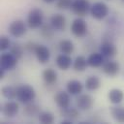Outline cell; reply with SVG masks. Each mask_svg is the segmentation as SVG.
Instances as JSON below:
<instances>
[{
  "label": "cell",
  "instance_id": "6da1fadb",
  "mask_svg": "<svg viewBox=\"0 0 124 124\" xmlns=\"http://www.w3.org/2000/svg\"><path fill=\"white\" fill-rule=\"evenodd\" d=\"M36 98V91L34 87L30 84H19L16 86V100L25 105L33 102Z\"/></svg>",
  "mask_w": 124,
  "mask_h": 124
},
{
  "label": "cell",
  "instance_id": "7a4b0ae2",
  "mask_svg": "<svg viewBox=\"0 0 124 124\" xmlns=\"http://www.w3.org/2000/svg\"><path fill=\"white\" fill-rule=\"evenodd\" d=\"M27 26L31 29H38L44 24V13L39 8H33L29 11L26 18Z\"/></svg>",
  "mask_w": 124,
  "mask_h": 124
},
{
  "label": "cell",
  "instance_id": "3957f363",
  "mask_svg": "<svg viewBox=\"0 0 124 124\" xmlns=\"http://www.w3.org/2000/svg\"><path fill=\"white\" fill-rule=\"evenodd\" d=\"M88 31V25L82 17H78L73 20L71 24V32L77 38H83Z\"/></svg>",
  "mask_w": 124,
  "mask_h": 124
},
{
  "label": "cell",
  "instance_id": "277c9868",
  "mask_svg": "<svg viewBox=\"0 0 124 124\" xmlns=\"http://www.w3.org/2000/svg\"><path fill=\"white\" fill-rule=\"evenodd\" d=\"M90 8L91 5L88 0H73L71 10L76 16L83 17L90 13Z\"/></svg>",
  "mask_w": 124,
  "mask_h": 124
},
{
  "label": "cell",
  "instance_id": "5b68a950",
  "mask_svg": "<svg viewBox=\"0 0 124 124\" xmlns=\"http://www.w3.org/2000/svg\"><path fill=\"white\" fill-rule=\"evenodd\" d=\"M108 7L104 2H95L93 5H91L90 8V15L93 18L97 20H102L108 15Z\"/></svg>",
  "mask_w": 124,
  "mask_h": 124
},
{
  "label": "cell",
  "instance_id": "8992f818",
  "mask_svg": "<svg viewBox=\"0 0 124 124\" xmlns=\"http://www.w3.org/2000/svg\"><path fill=\"white\" fill-rule=\"evenodd\" d=\"M27 31V23H25L22 19H16L10 23L9 25V33L14 38H20L26 34Z\"/></svg>",
  "mask_w": 124,
  "mask_h": 124
},
{
  "label": "cell",
  "instance_id": "52a82bcc",
  "mask_svg": "<svg viewBox=\"0 0 124 124\" xmlns=\"http://www.w3.org/2000/svg\"><path fill=\"white\" fill-rule=\"evenodd\" d=\"M18 59L13 55L11 52H3L0 56V68H3L6 71H11L16 68L17 65Z\"/></svg>",
  "mask_w": 124,
  "mask_h": 124
},
{
  "label": "cell",
  "instance_id": "ba28073f",
  "mask_svg": "<svg viewBox=\"0 0 124 124\" xmlns=\"http://www.w3.org/2000/svg\"><path fill=\"white\" fill-rule=\"evenodd\" d=\"M94 99L90 94H78L76 98V105L79 110H88L93 107Z\"/></svg>",
  "mask_w": 124,
  "mask_h": 124
},
{
  "label": "cell",
  "instance_id": "9c48e42d",
  "mask_svg": "<svg viewBox=\"0 0 124 124\" xmlns=\"http://www.w3.org/2000/svg\"><path fill=\"white\" fill-rule=\"evenodd\" d=\"M102 70H103L104 74H106L107 76H108L110 78H113L118 75V73L120 71V64L115 60L108 59L102 65Z\"/></svg>",
  "mask_w": 124,
  "mask_h": 124
},
{
  "label": "cell",
  "instance_id": "30bf717a",
  "mask_svg": "<svg viewBox=\"0 0 124 124\" xmlns=\"http://www.w3.org/2000/svg\"><path fill=\"white\" fill-rule=\"evenodd\" d=\"M34 54H35V56H36V58L40 64H46L49 61L50 51H49L48 47L45 45L37 44Z\"/></svg>",
  "mask_w": 124,
  "mask_h": 124
},
{
  "label": "cell",
  "instance_id": "8fae6325",
  "mask_svg": "<svg viewBox=\"0 0 124 124\" xmlns=\"http://www.w3.org/2000/svg\"><path fill=\"white\" fill-rule=\"evenodd\" d=\"M99 51L104 55L107 59L113 58L117 53V48L115 45L112 43V41H103V43L100 46Z\"/></svg>",
  "mask_w": 124,
  "mask_h": 124
},
{
  "label": "cell",
  "instance_id": "7c38bea8",
  "mask_svg": "<svg viewBox=\"0 0 124 124\" xmlns=\"http://www.w3.org/2000/svg\"><path fill=\"white\" fill-rule=\"evenodd\" d=\"M1 111H2V113L6 117L12 118V117H15L18 113V111H19V106H18V104L16 102L12 101V100H9L8 102H6V103H4L2 105Z\"/></svg>",
  "mask_w": 124,
  "mask_h": 124
},
{
  "label": "cell",
  "instance_id": "4fadbf2b",
  "mask_svg": "<svg viewBox=\"0 0 124 124\" xmlns=\"http://www.w3.org/2000/svg\"><path fill=\"white\" fill-rule=\"evenodd\" d=\"M49 23L55 31H64L66 28V25H67V20H66V17L64 15L54 14L50 16Z\"/></svg>",
  "mask_w": 124,
  "mask_h": 124
},
{
  "label": "cell",
  "instance_id": "5bb4252c",
  "mask_svg": "<svg viewBox=\"0 0 124 124\" xmlns=\"http://www.w3.org/2000/svg\"><path fill=\"white\" fill-rule=\"evenodd\" d=\"M70 95L71 94L67 90L66 91H64V90L58 91L54 95V102L59 108H65L70 106V103H71Z\"/></svg>",
  "mask_w": 124,
  "mask_h": 124
},
{
  "label": "cell",
  "instance_id": "9a60e30c",
  "mask_svg": "<svg viewBox=\"0 0 124 124\" xmlns=\"http://www.w3.org/2000/svg\"><path fill=\"white\" fill-rule=\"evenodd\" d=\"M73 60L72 57L69 54H65V53H60L56 56L55 59V64L57 66L58 69L62 70V71H67L71 68V66H73Z\"/></svg>",
  "mask_w": 124,
  "mask_h": 124
},
{
  "label": "cell",
  "instance_id": "2e32d148",
  "mask_svg": "<svg viewBox=\"0 0 124 124\" xmlns=\"http://www.w3.org/2000/svg\"><path fill=\"white\" fill-rule=\"evenodd\" d=\"M87 61H88V65L90 67L99 68V67H102V65L106 61V58L104 57V55L100 51L99 52H92L87 57Z\"/></svg>",
  "mask_w": 124,
  "mask_h": 124
},
{
  "label": "cell",
  "instance_id": "e0dca14e",
  "mask_svg": "<svg viewBox=\"0 0 124 124\" xmlns=\"http://www.w3.org/2000/svg\"><path fill=\"white\" fill-rule=\"evenodd\" d=\"M42 78L43 80L46 84L47 85H53L57 82V73L52 69V68H46L43 71L42 73Z\"/></svg>",
  "mask_w": 124,
  "mask_h": 124
},
{
  "label": "cell",
  "instance_id": "ac0fdd59",
  "mask_svg": "<svg viewBox=\"0 0 124 124\" xmlns=\"http://www.w3.org/2000/svg\"><path fill=\"white\" fill-rule=\"evenodd\" d=\"M66 90L71 95H78L83 90V84L78 79H71L66 84Z\"/></svg>",
  "mask_w": 124,
  "mask_h": 124
},
{
  "label": "cell",
  "instance_id": "d6986e66",
  "mask_svg": "<svg viewBox=\"0 0 124 124\" xmlns=\"http://www.w3.org/2000/svg\"><path fill=\"white\" fill-rule=\"evenodd\" d=\"M108 101L113 105H119L124 99V92L119 88H112L108 93Z\"/></svg>",
  "mask_w": 124,
  "mask_h": 124
},
{
  "label": "cell",
  "instance_id": "ffe728a7",
  "mask_svg": "<svg viewBox=\"0 0 124 124\" xmlns=\"http://www.w3.org/2000/svg\"><path fill=\"white\" fill-rule=\"evenodd\" d=\"M109 112L113 120L119 123H124V107L119 105H114L110 107Z\"/></svg>",
  "mask_w": 124,
  "mask_h": 124
},
{
  "label": "cell",
  "instance_id": "44dd1931",
  "mask_svg": "<svg viewBox=\"0 0 124 124\" xmlns=\"http://www.w3.org/2000/svg\"><path fill=\"white\" fill-rule=\"evenodd\" d=\"M60 114L64 118H68L72 121L77 120L79 117V111L78 108H73V107H68L65 108H60Z\"/></svg>",
  "mask_w": 124,
  "mask_h": 124
},
{
  "label": "cell",
  "instance_id": "7402d4cb",
  "mask_svg": "<svg viewBox=\"0 0 124 124\" xmlns=\"http://www.w3.org/2000/svg\"><path fill=\"white\" fill-rule=\"evenodd\" d=\"M88 66L89 65H88L87 58L84 57L83 55L77 56L73 62V68L76 72H84Z\"/></svg>",
  "mask_w": 124,
  "mask_h": 124
},
{
  "label": "cell",
  "instance_id": "603a6c76",
  "mask_svg": "<svg viewBox=\"0 0 124 124\" xmlns=\"http://www.w3.org/2000/svg\"><path fill=\"white\" fill-rule=\"evenodd\" d=\"M84 85L88 91H95L101 86V80L97 76H89L85 79Z\"/></svg>",
  "mask_w": 124,
  "mask_h": 124
},
{
  "label": "cell",
  "instance_id": "cb8c5ba5",
  "mask_svg": "<svg viewBox=\"0 0 124 124\" xmlns=\"http://www.w3.org/2000/svg\"><path fill=\"white\" fill-rule=\"evenodd\" d=\"M59 50L61 53H65V54H69L71 55L74 50H75V46L74 43L71 40L65 39V40H61L59 42Z\"/></svg>",
  "mask_w": 124,
  "mask_h": 124
},
{
  "label": "cell",
  "instance_id": "d4e9b609",
  "mask_svg": "<svg viewBox=\"0 0 124 124\" xmlns=\"http://www.w3.org/2000/svg\"><path fill=\"white\" fill-rule=\"evenodd\" d=\"M1 94L8 100H15L16 99V87L12 85H5L1 88Z\"/></svg>",
  "mask_w": 124,
  "mask_h": 124
},
{
  "label": "cell",
  "instance_id": "484cf974",
  "mask_svg": "<svg viewBox=\"0 0 124 124\" xmlns=\"http://www.w3.org/2000/svg\"><path fill=\"white\" fill-rule=\"evenodd\" d=\"M24 113L28 116H35V115H39V113L41 112L40 110V107L33 103V102H30L28 104H25V107H24V109H23Z\"/></svg>",
  "mask_w": 124,
  "mask_h": 124
},
{
  "label": "cell",
  "instance_id": "4316f807",
  "mask_svg": "<svg viewBox=\"0 0 124 124\" xmlns=\"http://www.w3.org/2000/svg\"><path fill=\"white\" fill-rule=\"evenodd\" d=\"M38 119L42 124H52L54 122V115L50 111H41L38 115Z\"/></svg>",
  "mask_w": 124,
  "mask_h": 124
},
{
  "label": "cell",
  "instance_id": "83f0119b",
  "mask_svg": "<svg viewBox=\"0 0 124 124\" xmlns=\"http://www.w3.org/2000/svg\"><path fill=\"white\" fill-rule=\"evenodd\" d=\"M24 46H22L20 44L18 43H13L12 46H10V52L15 55L17 59H20L24 53Z\"/></svg>",
  "mask_w": 124,
  "mask_h": 124
},
{
  "label": "cell",
  "instance_id": "f1b7e54d",
  "mask_svg": "<svg viewBox=\"0 0 124 124\" xmlns=\"http://www.w3.org/2000/svg\"><path fill=\"white\" fill-rule=\"evenodd\" d=\"M40 31H41V35L45 38V39H51L52 37H53V35H54V29H53V27L50 25V23L49 24H43L41 27H40Z\"/></svg>",
  "mask_w": 124,
  "mask_h": 124
},
{
  "label": "cell",
  "instance_id": "f546056e",
  "mask_svg": "<svg viewBox=\"0 0 124 124\" xmlns=\"http://www.w3.org/2000/svg\"><path fill=\"white\" fill-rule=\"evenodd\" d=\"M72 4H73V0H56L55 2L56 8L62 11L71 9Z\"/></svg>",
  "mask_w": 124,
  "mask_h": 124
},
{
  "label": "cell",
  "instance_id": "4dcf8cb0",
  "mask_svg": "<svg viewBox=\"0 0 124 124\" xmlns=\"http://www.w3.org/2000/svg\"><path fill=\"white\" fill-rule=\"evenodd\" d=\"M11 46H12V43H11V40L9 39V37L6 35H1V37H0V49L2 51H5L6 49L10 48Z\"/></svg>",
  "mask_w": 124,
  "mask_h": 124
},
{
  "label": "cell",
  "instance_id": "1f68e13d",
  "mask_svg": "<svg viewBox=\"0 0 124 124\" xmlns=\"http://www.w3.org/2000/svg\"><path fill=\"white\" fill-rule=\"evenodd\" d=\"M36 46H37L36 43H34V42H28V43L25 44L24 48H25L28 52H33V53H34L35 48H36Z\"/></svg>",
  "mask_w": 124,
  "mask_h": 124
},
{
  "label": "cell",
  "instance_id": "d6a6232c",
  "mask_svg": "<svg viewBox=\"0 0 124 124\" xmlns=\"http://www.w3.org/2000/svg\"><path fill=\"white\" fill-rule=\"evenodd\" d=\"M61 124H72L73 123V121L72 120H70V119H68V118H64V119H62L61 120V122H60Z\"/></svg>",
  "mask_w": 124,
  "mask_h": 124
},
{
  "label": "cell",
  "instance_id": "836d02e7",
  "mask_svg": "<svg viewBox=\"0 0 124 124\" xmlns=\"http://www.w3.org/2000/svg\"><path fill=\"white\" fill-rule=\"evenodd\" d=\"M5 72H6V70H4L3 68H0V79H3L4 78Z\"/></svg>",
  "mask_w": 124,
  "mask_h": 124
},
{
  "label": "cell",
  "instance_id": "e575fe53",
  "mask_svg": "<svg viewBox=\"0 0 124 124\" xmlns=\"http://www.w3.org/2000/svg\"><path fill=\"white\" fill-rule=\"evenodd\" d=\"M45 3H47V4H50V3H53V2H56V0H43Z\"/></svg>",
  "mask_w": 124,
  "mask_h": 124
},
{
  "label": "cell",
  "instance_id": "d590c367",
  "mask_svg": "<svg viewBox=\"0 0 124 124\" xmlns=\"http://www.w3.org/2000/svg\"><path fill=\"white\" fill-rule=\"evenodd\" d=\"M123 1H124V0H123Z\"/></svg>",
  "mask_w": 124,
  "mask_h": 124
}]
</instances>
